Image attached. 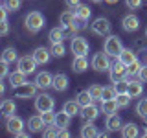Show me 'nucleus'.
Listing matches in <instances>:
<instances>
[{
    "label": "nucleus",
    "mask_w": 147,
    "mask_h": 138,
    "mask_svg": "<svg viewBox=\"0 0 147 138\" xmlns=\"http://www.w3.org/2000/svg\"><path fill=\"white\" fill-rule=\"evenodd\" d=\"M42 26H44V17L40 11H31L26 15V30L28 31L37 33V31H40Z\"/></svg>",
    "instance_id": "obj_1"
},
{
    "label": "nucleus",
    "mask_w": 147,
    "mask_h": 138,
    "mask_svg": "<svg viewBox=\"0 0 147 138\" xmlns=\"http://www.w3.org/2000/svg\"><path fill=\"white\" fill-rule=\"evenodd\" d=\"M37 83H22V85L18 87H13V94H15V98H20V99H28V98H33L35 92H37Z\"/></svg>",
    "instance_id": "obj_2"
},
{
    "label": "nucleus",
    "mask_w": 147,
    "mask_h": 138,
    "mask_svg": "<svg viewBox=\"0 0 147 138\" xmlns=\"http://www.w3.org/2000/svg\"><path fill=\"white\" fill-rule=\"evenodd\" d=\"M123 46H121V41H119L118 35H109L107 41H105V52H107L110 57H118L121 53Z\"/></svg>",
    "instance_id": "obj_3"
},
{
    "label": "nucleus",
    "mask_w": 147,
    "mask_h": 138,
    "mask_svg": "<svg viewBox=\"0 0 147 138\" xmlns=\"http://www.w3.org/2000/svg\"><path fill=\"white\" fill-rule=\"evenodd\" d=\"M110 55L107 53V52H99V53H96L94 57H92V68L94 70H98V72H105V70H110Z\"/></svg>",
    "instance_id": "obj_4"
},
{
    "label": "nucleus",
    "mask_w": 147,
    "mask_h": 138,
    "mask_svg": "<svg viewBox=\"0 0 147 138\" xmlns=\"http://www.w3.org/2000/svg\"><path fill=\"white\" fill-rule=\"evenodd\" d=\"M55 107V101L50 94H40L37 96L35 99V109L39 110V112H46V110H53Z\"/></svg>",
    "instance_id": "obj_5"
},
{
    "label": "nucleus",
    "mask_w": 147,
    "mask_h": 138,
    "mask_svg": "<svg viewBox=\"0 0 147 138\" xmlns=\"http://www.w3.org/2000/svg\"><path fill=\"white\" fill-rule=\"evenodd\" d=\"M90 30H92V33H96V35H109L110 33V22L107 20V18H103V17H99V18H96L94 22L90 24Z\"/></svg>",
    "instance_id": "obj_6"
},
{
    "label": "nucleus",
    "mask_w": 147,
    "mask_h": 138,
    "mask_svg": "<svg viewBox=\"0 0 147 138\" xmlns=\"http://www.w3.org/2000/svg\"><path fill=\"white\" fill-rule=\"evenodd\" d=\"M70 48H72V53L76 55H86L88 53V41L85 37H74Z\"/></svg>",
    "instance_id": "obj_7"
},
{
    "label": "nucleus",
    "mask_w": 147,
    "mask_h": 138,
    "mask_svg": "<svg viewBox=\"0 0 147 138\" xmlns=\"http://www.w3.org/2000/svg\"><path fill=\"white\" fill-rule=\"evenodd\" d=\"M37 64H39V63L33 59V55H31V57H30V55H24V57L18 59V70L24 72L26 76H28V74H33L35 72Z\"/></svg>",
    "instance_id": "obj_8"
},
{
    "label": "nucleus",
    "mask_w": 147,
    "mask_h": 138,
    "mask_svg": "<svg viewBox=\"0 0 147 138\" xmlns=\"http://www.w3.org/2000/svg\"><path fill=\"white\" fill-rule=\"evenodd\" d=\"M125 74H127V66L121 61H116L112 66H110V79H112L114 83L119 81V79H123Z\"/></svg>",
    "instance_id": "obj_9"
},
{
    "label": "nucleus",
    "mask_w": 147,
    "mask_h": 138,
    "mask_svg": "<svg viewBox=\"0 0 147 138\" xmlns=\"http://www.w3.org/2000/svg\"><path fill=\"white\" fill-rule=\"evenodd\" d=\"M6 127H7V131L11 133V135H18V133L22 131V127H24V122H22V118H18V116H9L7 118V122H6Z\"/></svg>",
    "instance_id": "obj_10"
},
{
    "label": "nucleus",
    "mask_w": 147,
    "mask_h": 138,
    "mask_svg": "<svg viewBox=\"0 0 147 138\" xmlns=\"http://www.w3.org/2000/svg\"><path fill=\"white\" fill-rule=\"evenodd\" d=\"M35 83H37L39 89L46 90L48 87H53V76L50 72H39V74H37V77H35Z\"/></svg>",
    "instance_id": "obj_11"
},
{
    "label": "nucleus",
    "mask_w": 147,
    "mask_h": 138,
    "mask_svg": "<svg viewBox=\"0 0 147 138\" xmlns=\"http://www.w3.org/2000/svg\"><path fill=\"white\" fill-rule=\"evenodd\" d=\"M99 110L94 103H90V105H86V107H81V118L85 120V122H94L96 118L99 116Z\"/></svg>",
    "instance_id": "obj_12"
},
{
    "label": "nucleus",
    "mask_w": 147,
    "mask_h": 138,
    "mask_svg": "<svg viewBox=\"0 0 147 138\" xmlns=\"http://www.w3.org/2000/svg\"><path fill=\"white\" fill-rule=\"evenodd\" d=\"M33 55V59L39 64H46L50 61V55H52V50H46L44 46H39V48H35V52L31 53Z\"/></svg>",
    "instance_id": "obj_13"
},
{
    "label": "nucleus",
    "mask_w": 147,
    "mask_h": 138,
    "mask_svg": "<svg viewBox=\"0 0 147 138\" xmlns=\"http://www.w3.org/2000/svg\"><path fill=\"white\" fill-rule=\"evenodd\" d=\"M121 26H123L125 31H136L138 28H140V20H138V17H134V15H127V17H123Z\"/></svg>",
    "instance_id": "obj_14"
},
{
    "label": "nucleus",
    "mask_w": 147,
    "mask_h": 138,
    "mask_svg": "<svg viewBox=\"0 0 147 138\" xmlns=\"http://www.w3.org/2000/svg\"><path fill=\"white\" fill-rule=\"evenodd\" d=\"M118 109H119V103H118V99L114 98V99H105V101H101V112L103 114H114V112H118Z\"/></svg>",
    "instance_id": "obj_15"
},
{
    "label": "nucleus",
    "mask_w": 147,
    "mask_h": 138,
    "mask_svg": "<svg viewBox=\"0 0 147 138\" xmlns=\"http://www.w3.org/2000/svg\"><path fill=\"white\" fill-rule=\"evenodd\" d=\"M53 89L57 92H64L68 89V76L66 74H55L53 76Z\"/></svg>",
    "instance_id": "obj_16"
},
{
    "label": "nucleus",
    "mask_w": 147,
    "mask_h": 138,
    "mask_svg": "<svg viewBox=\"0 0 147 138\" xmlns=\"http://www.w3.org/2000/svg\"><path fill=\"white\" fill-rule=\"evenodd\" d=\"M0 112H2V116H4V118L13 116V114L17 112V105H15V101H13V99H4V101H2V105H0Z\"/></svg>",
    "instance_id": "obj_17"
},
{
    "label": "nucleus",
    "mask_w": 147,
    "mask_h": 138,
    "mask_svg": "<svg viewBox=\"0 0 147 138\" xmlns=\"http://www.w3.org/2000/svg\"><path fill=\"white\" fill-rule=\"evenodd\" d=\"M86 68H88V61H86V57H85V55H76L74 61H72V70L77 72V74H81V72H85Z\"/></svg>",
    "instance_id": "obj_18"
},
{
    "label": "nucleus",
    "mask_w": 147,
    "mask_h": 138,
    "mask_svg": "<svg viewBox=\"0 0 147 138\" xmlns=\"http://www.w3.org/2000/svg\"><path fill=\"white\" fill-rule=\"evenodd\" d=\"M105 127H107L110 133L121 129V118H119L116 112H114V114H109V116H107V122H105Z\"/></svg>",
    "instance_id": "obj_19"
},
{
    "label": "nucleus",
    "mask_w": 147,
    "mask_h": 138,
    "mask_svg": "<svg viewBox=\"0 0 147 138\" xmlns=\"http://www.w3.org/2000/svg\"><path fill=\"white\" fill-rule=\"evenodd\" d=\"M28 127H30V131L39 133V131H42V129L46 127V123H44L42 116H31L30 120H28Z\"/></svg>",
    "instance_id": "obj_20"
},
{
    "label": "nucleus",
    "mask_w": 147,
    "mask_h": 138,
    "mask_svg": "<svg viewBox=\"0 0 147 138\" xmlns=\"http://www.w3.org/2000/svg\"><path fill=\"white\" fill-rule=\"evenodd\" d=\"M118 61H121L125 66H129V64H132L136 61V55H134V52L132 50H129V48H123L121 50V53L118 55Z\"/></svg>",
    "instance_id": "obj_21"
},
{
    "label": "nucleus",
    "mask_w": 147,
    "mask_h": 138,
    "mask_svg": "<svg viewBox=\"0 0 147 138\" xmlns=\"http://www.w3.org/2000/svg\"><path fill=\"white\" fill-rule=\"evenodd\" d=\"M70 114H68L66 112V110H61V112H57V114H55V125H57L59 129H63V127H68V125H70Z\"/></svg>",
    "instance_id": "obj_22"
},
{
    "label": "nucleus",
    "mask_w": 147,
    "mask_h": 138,
    "mask_svg": "<svg viewBox=\"0 0 147 138\" xmlns=\"http://www.w3.org/2000/svg\"><path fill=\"white\" fill-rule=\"evenodd\" d=\"M144 81H136V79H132V81H129V94L132 96V98H138V96H142V92H144V85H142Z\"/></svg>",
    "instance_id": "obj_23"
},
{
    "label": "nucleus",
    "mask_w": 147,
    "mask_h": 138,
    "mask_svg": "<svg viewBox=\"0 0 147 138\" xmlns=\"http://www.w3.org/2000/svg\"><path fill=\"white\" fill-rule=\"evenodd\" d=\"M81 136L83 138H96V136H99V133H98V129H96V125L92 122H86L81 129Z\"/></svg>",
    "instance_id": "obj_24"
},
{
    "label": "nucleus",
    "mask_w": 147,
    "mask_h": 138,
    "mask_svg": "<svg viewBox=\"0 0 147 138\" xmlns=\"http://www.w3.org/2000/svg\"><path fill=\"white\" fill-rule=\"evenodd\" d=\"M76 11H72V9H68V11H64L61 18H59V22H61V26H74V22H76Z\"/></svg>",
    "instance_id": "obj_25"
},
{
    "label": "nucleus",
    "mask_w": 147,
    "mask_h": 138,
    "mask_svg": "<svg viewBox=\"0 0 147 138\" xmlns=\"http://www.w3.org/2000/svg\"><path fill=\"white\" fill-rule=\"evenodd\" d=\"M121 136L123 138H136L138 136V125L136 123H127L121 127Z\"/></svg>",
    "instance_id": "obj_26"
},
{
    "label": "nucleus",
    "mask_w": 147,
    "mask_h": 138,
    "mask_svg": "<svg viewBox=\"0 0 147 138\" xmlns=\"http://www.w3.org/2000/svg\"><path fill=\"white\" fill-rule=\"evenodd\" d=\"M9 83H11V87H18L22 85V83H26V74L17 70V72H11L9 74Z\"/></svg>",
    "instance_id": "obj_27"
},
{
    "label": "nucleus",
    "mask_w": 147,
    "mask_h": 138,
    "mask_svg": "<svg viewBox=\"0 0 147 138\" xmlns=\"http://www.w3.org/2000/svg\"><path fill=\"white\" fill-rule=\"evenodd\" d=\"M76 101L81 105V107H86V105H90L92 101H94V98L90 96L88 90H81L79 94H77V99H76Z\"/></svg>",
    "instance_id": "obj_28"
},
{
    "label": "nucleus",
    "mask_w": 147,
    "mask_h": 138,
    "mask_svg": "<svg viewBox=\"0 0 147 138\" xmlns=\"http://www.w3.org/2000/svg\"><path fill=\"white\" fill-rule=\"evenodd\" d=\"M48 39H50V43H52V44H55V43H63V39H64L63 28H53V30L50 31Z\"/></svg>",
    "instance_id": "obj_29"
},
{
    "label": "nucleus",
    "mask_w": 147,
    "mask_h": 138,
    "mask_svg": "<svg viewBox=\"0 0 147 138\" xmlns=\"http://www.w3.org/2000/svg\"><path fill=\"white\" fill-rule=\"evenodd\" d=\"M17 59H18V53H17L15 48H6V50H4L2 61H6V63H15Z\"/></svg>",
    "instance_id": "obj_30"
},
{
    "label": "nucleus",
    "mask_w": 147,
    "mask_h": 138,
    "mask_svg": "<svg viewBox=\"0 0 147 138\" xmlns=\"http://www.w3.org/2000/svg\"><path fill=\"white\" fill-rule=\"evenodd\" d=\"M79 107L81 105L77 103V101H66V103H64V110H66L68 114H70V116H76V114H81V110H79Z\"/></svg>",
    "instance_id": "obj_31"
},
{
    "label": "nucleus",
    "mask_w": 147,
    "mask_h": 138,
    "mask_svg": "<svg viewBox=\"0 0 147 138\" xmlns=\"http://www.w3.org/2000/svg\"><path fill=\"white\" fill-rule=\"evenodd\" d=\"M76 15L77 18H83V20H88L90 18V7L85 6V4H81V6L76 7Z\"/></svg>",
    "instance_id": "obj_32"
},
{
    "label": "nucleus",
    "mask_w": 147,
    "mask_h": 138,
    "mask_svg": "<svg viewBox=\"0 0 147 138\" xmlns=\"http://www.w3.org/2000/svg\"><path fill=\"white\" fill-rule=\"evenodd\" d=\"M131 98H132V96L129 94V92H121V94H118L116 99H118V103H119V109L129 107V103H131Z\"/></svg>",
    "instance_id": "obj_33"
},
{
    "label": "nucleus",
    "mask_w": 147,
    "mask_h": 138,
    "mask_svg": "<svg viewBox=\"0 0 147 138\" xmlns=\"http://www.w3.org/2000/svg\"><path fill=\"white\" fill-rule=\"evenodd\" d=\"M118 96V92L114 87H103V94H101V101H105V99H114Z\"/></svg>",
    "instance_id": "obj_34"
},
{
    "label": "nucleus",
    "mask_w": 147,
    "mask_h": 138,
    "mask_svg": "<svg viewBox=\"0 0 147 138\" xmlns=\"http://www.w3.org/2000/svg\"><path fill=\"white\" fill-rule=\"evenodd\" d=\"M136 112L140 114L144 120H147V99H140L136 105Z\"/></svg>",
    "instance_id": "obj_35"
},
{
    "label": "nucleus",
    "mask_w": 147,
    "mask_h": 138,
    "mask_svg": "<svg viewBox=\"0 0 147 138\" xmlns=\"http://www.w3.org/2000/svg\"><path fill=\"white\" fill-rule=\"evenodd\" d=\"M64 52H66V48H64L63 43H55V44H52V55H55V57H63Z\"/></svg>",
    "instance_id": "obj_36"
},
{
    "label": "nucleus",
    "mask_w": 147,
    "mask_h": 138,
    "mask_svg": "<svg viewBox=\"0 0 147 138\" xmlns=\"http://www.w3.org/2000/svg\"><path fill=\"white\" fill-rule=\"evenodd\" d=\"M88 92H90V96H92L94 99H101L103 87H99V85H90V87H88Z\"/></svg>",
    "instance_id": "obj_37"
},
{
    "label": "nucleus",
    "mask_w": 147,
    "mask_h": 138,
    "mask_svg": "<svg viewBox=\"0 0 147 138\" xmlns=\"http://www.w3.org/2000/svg\"><path fill=\"white\" fill-rule=\"evenodd\" d=\"M40 116H42L46 127L48 125H53L55 123V112H52V110H46V112H40Z\"/></svg>",
    "instance_id": "obj_38"
},
{
    "label": "nucleus",
    "mask_w": 147,
    "mask_h": 138,
    "mask_svg": "<svg viewBox=\"0 0 147 138\" xmlns=\"http://www.w3.org/2000/svg\"><path fill=\"white\" fill-rule=\"evenodd\" d=\"M42 135H44L46 138H52V136H59V127L55 125V123H53V125H48V129H44V131H42Z\"/></svg>",
    "instance_id": "obj_39"
},
{
    "label": "nucleus",
    "mask_w": 147,
    "mask_h": 138,
    "mask_svg": "<svg viewBox=\"0 0 147 138\" xmlns=\"http://www.w3.org/2000/svg\"><path fill=\"white\" fill-rule=\"evenodd\" d=\"M140 68H142V63L136 59L132 64H129V66H127V72L131 74V76H138V74H140Z\"/></svg>",
    "instance_id": "obj_40"
},
{
    "label": "nucleus",
    "mask_w": 147,
    "mask_h": 138,
    "mask_svg": "<svg viewBox=\"0 0 147 138\" xmlns=\"http://www.w3.org/2000/svg\"><path fill=\"white\" fill-rule=\"evenodd\" d=\"M4 4L7 6L9 11H18V9H20L22 0H4Z\"/></svg>",
    "instance_id": "obj_41"
},
{
    "label": "nucleus",
    "mask_w": 147,
    "mask_h": 138,
    "mask_svg": "<svg viewBox=\"0 0 147 138\" xmlns=\"http://www.w3.org/2000/svg\"><path fill=\"white\" fill-rule=\"evenodd\" d=\"M125 4L129 9H138L142 6V0H125Z\"/></svg>",
    "instance_id": "obj_42"
},
{
    "label": "nucleus",
    "mask_w": 147,
    "mask_h": 138,
    "mask_svg": "<svg viewBox=\"0 0 147 138\" xmlns=\"http://www.w3.org/2000/svg\"><path fill=\"white\" fill-rule=\"evenodd\" d=\"M7 64L6 61H2V66H0V77H9V68H7Z\"/></svg>",
    "instance_id": "obj_43"
},
{
    "label": "nucleus",
    "mask_w": 147,
    "mask_h": 138,
    "mask_svg": "<svg viewBox=\"0 0 147 138\" xmlns=\"http://www.w3.org/2000/svg\"><path fill=\"white\" fill-rule=\"evenodd\" d=\"M140 79L144 81V83H147V64H142V68H140Z\"/></svg>",
    "instance_id": "obj_44"
},
{
    "label": "nucleus",
    "mask_w": 147,
    "mask_h": 138,
    "mask_svg": "<svg viewBox=\"0 0 147 138\" xmlns=\"http://www.w3.org/2000/svg\"><path fill=\"white\" fill-rule=\"evenodd\" d=\"M64 4H66V7L76 9L77 6H81V0H64Z\"/></svg>",
    "instance_id": "obj_45"
},
{
    "label": "nucleus",
    "mask_w": 147,
    "mask_h": 138,
    "mask_svg": "<svg viewBox=\"0 0 147 138\" xmlns=\"http://www.w3.org/2000/svg\"><path fill=\"white\" fill-rule=\"evenodd\" d=\"M7 31H9V26H7V20H2L0 22V33H2L4 37L7 35Z\"/></svg>",
    "instance_id": "obj_46"
},
{
    "label": "nucleus",
    "mask_w": 147,
    "mask_h": 138,
    "mask_svg": "<svg viewBox=\"0 0 147 138\" xmlns=\"http://www.w3.org/2000/svg\"><path fill=\"white\" fill-rule=\"evenodd\" d=\"M7 11H9V9H7L6 4H4V6L0 7V20H7Z\"/></svg>",
    "instance_id": "obj_47"
},
{
    "label": "nucleus",
    "mask_w": 147,
    "mask_h": 138,
    "mask_svg": "<svg viewBox=\"0 0 147 138\" xmlns=\"http://www.w3.org/2000/svg\"><path fill=\"white\" fill-rule=\"evenodd\" d=\"M59 136L61 138H70V133L66 131V127H63V129H59Z\"/></svg>",
    "instance_id": "obj_48"
},
{
    "label": "nucleus",
    "mask_w": 147,
    "mask_h": 138,
    "mask_svg": "<svg viewBox=\"0 0 147 138\" xmlns=\"http://www.w3.org/2000/svg\"><path fill=\"white\" fill-rule=\"evenodd\" d=\"M17 136H18V138H28V135H26V133H22V131H20V133H18V135H17Z\"/></svg>",
    "instance_id": "obj_49"
},
{
    "label": "nucleus",
    "mask_w": 147,
    "mask_h": 138,
    "mask_svg": "<svg viewBox=\"0 0 147 138\" xmlns=\"http://www.w3.org/2000/svg\"><path fill=\"white\" fill-rule=\"evenodd\" d=\"M105 2H107V4H116L118 0H105Z\"/></svg>",
    "instance_id": "obj_50"
},
{
    "label": "nucleus",
    "mask_w": 147,
    "mask_h": 138,
    "mask_svg": "<svg viewBox=\"0 0 147 138\" xmlns=\"http://www.w3.org/2000/svg\"><path fill=\"white\" fill-rule=\"evenodd\" d=\"M144 129H145V136H147V120H145V127Z\"/></svg>",
    "instance_id": "obj_51"
},
{
    "label": "nucleus",
    "mask_w": 147,
    "mask_h": 138,
    "mask_svg": "<svg viewBox=\"0 0 147 138\" xmlns=\"http://www.w3.org/2000/svg\"><path fill=\"white\" fill-rule=\"evenodd\" d=\"M92 2H96V4H99V2H103V0H92Z\"/></svg>",
    "instance_id": "obj_52"
},
{
    "label": "nucleus",
    "mask_w": 147,
    "mask_h": 138,
    "mask_svg": "<svg viewBox=\"0 0 147 138\" xmlns=\"http://www.w3.org/2000/svg\"><path fill=\"white\" fill-rule=\"evenodd\" d=\"M145 37H147V28H145Z\"/></svg>",
    "instance_id": "obj_53"
}]
</instances>
